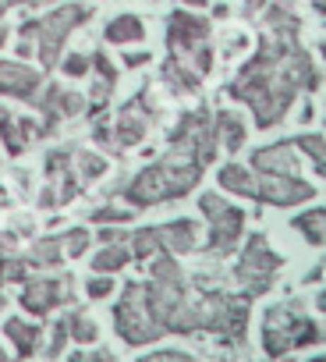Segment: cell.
I'll use <instances>...</instances> for the list:
<instances>
[{
    "mask_svg": "<svg viewBox=\"0 0 326 362\" xmlns=\"http://www.w3.org/2000/svg\"><path fill=\"white\" fill-rule=\"evenodd\" d=\"M89 18H92V8H89V4H64V8L50 11L47 18L25 22V25H22L18 54H22V57L36 54L43 68H54L57 57H61V47H64L68 33L78 29V25H85Z\"/></svg>",
    "mask_w": 326,
    "mask_h": 362,
    "instance_id": "cell-1",
    "label": "cell"
},
{
    "mask_svg": "<svg viewBox=\"0 0 326 362\" xmlns=\"http://www.w3.org/2000/svg\"><path fill=\"white\" fill-rule=\"evenodd\" d=\"M167 43H171V61L195 71L199 78L213 68V50H210V22L188 11H174L167 18Z\"/></svg>",
    "mask_w": 326,
    "mask_h": 362,
    "instance_id": "cell-2",
    "label": "cell"
},
{
    "mask_svg": "<svg viewBox=\"0 0 326 362\" xmlns=\"http://www.w3.org/2000/svg\"><path fill=\"white\" fill-rule=\"evenodd\" d=\"M319 341V327L301 313V305H277L266 313L262 320V344L266 351L277 358L287 348H301V344H315Z\"/></svg>",
    "mask_w": 326,
    "mask_h": 362,
    "instance_id": "cell-3",
    "label": "cell"
},
{
    "mask_svg": "<svg viewBox=\"0 0 326 362\" xmlns=\"http://www.w3.org/2000/svg\"><path fill=\"white\" fill-rule=\"evenodd\" d=\"M277 267H280V256L270 252V245H266L262 235H252L248 238V249H245V256H241V263L234 270V277L245 288V295H259V291L270 288V277H273Z\"/></svg>",
    "mask_w": 326,
    "mask_h": 362,
    "instance_id": "cell-4",
    "label": "cell"
},
{
    "mask_svg": "<svg viewBox=\"0 0 326 362\" xmlns=\"http://www.w3.org/2000/svg\"><path fill=\"white\" fill-rule=\"evenodd\" d=\"M135 256H149V252H163V249H195V224L192 221H174V224H163V228H142L131 238Z\"/></svg>",
    "mask_w": 326,
    "mask_h": 362,
    "instance_id": "cell-5",
    "label": "cell"
},
{
    "mask_svg": "<svg viewBox=\"0 0 326 362\" xmlns=\"http://www.w3.org/2000/svg\"><path fill=\"white\" fill-rule=\"evenodd\" d=\"M203 210L210 214L213 228H210V249L217 256H227L234 245H238V235H241V224H245V214L227 206L220 196H203Z\"/></svg>",
    "mask_w": 326,
    "mask_h": 362,
    "instance_id": "cell-6",
    "label": "cell"
},
{
    "mask_svg": "<svg viewBox=\"0 0 326 362\" xmlns=\"http://www.w3.org/2000/svg\"><path fill=\"white\" fill-rule=\"evenodd\" d=\"M152 117L156 114H152V107H145V89H142L131 103L121 107V117H117V149H128V146L142 142V135H145V128H149Z\"/></svg>",
    "mask_w": 326,
    "mask_h": 362,
    "instance_id": "cell-7",
    "label": "cell"
},
{
    "mask_svg": "<svg viewBox=\"0 0 326 362\" xmlns=\"http://www.w3.org/2000/svg\"><path fill=\"white\" fill-rule=\"evenodd\" d=\"M36 89H40V71L36 68H25V64H18V61H0V93H11V96H22V100H29V96H36Z\"/></svg>",
    "mask_w": 326,
    "mask_h": 362,
    "instance_id": "cell-8",
    "label": "cell"
},
{
    "mask_svg": "<svg viewBox=\"0 0 326 362\" xmlns=\"http://www.w3.org/2000/svg\"><path fill=\"white\" fill-rule=\"evenodd\" d=\"M252 163H255L259 174H294V170H298L294 142L284 139V142H277V146L255 149V153H252Z\"/></svg>",
    "mask_w": 326,
    "mask_h": 362,
    "instance_id": "cell-9",
    "label": "cell"
},
{
    "mask_svg": "<svg viewBox=\"0 0 326 362\" xmlns=\"http://www.w3.org/2000/svg\"><path fill=\"white\" fill-rule=\"evenodd\" d=\"M40 107H43V114H47V128H43V132H50V128H57L64 117H75V114L82 110V96H78V93H68V89H61V86H47V96L40 100Z\"/></svg>",
    "mask_w": 326,
    "mask_h": 362,
    "instance_id": "cell-10",
    "label": "cell"
},
{
    "mask_svg": "<svg viewBox=\"0 0 326 362\" xmlns=\"http://www.w3.org/2000/svg\"><path fill=\"white\" fill-rule=\"evenodd\" d=\"M64 291H71V281H32V284H25V291H22V305H25L29 313H40V316H43L47 309L61 305Z\"/></svg>",
    "mask_w": 326,
    "mask_h": 362,
    "instance_id": "cell-11",
    "label": "cell"
},
{
    "mask_svg": "<svg viewBox=\"0 0 326 362\" xmlns=\"http://www.w3.org/2000/svg\"><path fill=\"white\" fill-rule=\"evenodd\" d=\"M0 135H4V146H8L11 153H22V149L32 142L36 124H32L29 117H11V114L4 110V114H0Z\"/></svg>",
    "mask_w": 326,
    "mask_h": 362,
    "instance_id": "cell-12",
    "label": "cell"
},
{
    "mask_svg": "<svg viewBox=\"0 0 326 362\" xmlns=\"http://www.w3.org/2000/svg\"><path fill=\"white\" fill-rule=\"evenodd\" d=\"M107 40H110V43H142V40H145V25H142V18H135V15H117V18L107 25Z\"/></svg>",
    "mask_w": 326,
    "mask_h": 362,
    "instance_id": "cell-13",
    "label": "cell"
},
{
    "mask_svg": "<svg viewBox=\"0 0 326 362\" xmlns=\"http://www.w3.org/2000/svg\"><path fill=\"white\" fill-rule=\"evenodd\" d=\"M213 128H217V139H224V146H227L231 153L245 142V124H241V121H238V114H231V110H220Z\"/></svg>",
    "mask_w": 326,
    "mask_h": 362,
    "instance_id": "cell-14",
    "label": "cell"
},
{
    "mask_svg": "<svg viewBox=\"0 0 326 362\" xmlns=\"http://www.w3.org/2000/svg\"><path fill=\"white\" fill-rule=\"evenodd\" d=\"M8 337L15 341L18 355H32V351H36V344H40V327L22 323V320H8Z\"/></svg>",
    "mask_w": 326,
    "mask_h": 362,
    "instance_id": "cell-15",
    "label": "cell"
},
{
    "mask_svg": "<svg viewBox=\"0 0 326 362\" xmlns=\"http://www.w3.org/2000/svg\"><path fill=\"white\" fill-rule=\"evenodd\" d=\"M64 327H68V334H71L75 341H82V344L96 341V327L85 320V313H82V309H78V313H71V316H64Z\"/></svg>",
    "mask_w": 326,
    "mask_h": 362,
    "instance_id": "cell-16",
    "label": "cell"
},
{
    "mask_svg": "<svg viewBox=\"0 0 326 362\" xmlns=\"http://www.w3.org/2000/svg\"><path fill=\"white\" fill-rule=\"evenodd\" d=\"M294 228H298V231H305V238H308L312 245H319V242H322V210H312V214L298 217V221H294Z\"/></svg>",
    "mask_w": 326,
    "mask_h": 362,
    "instance_id": "cell-17",
    "label": "cell"
},
{
    "mask_svg": "<svg viewBox=\"0 0 326 362\" xmlns=\"http://www.w3.org/2000/svg\"><path fill=\"white\" fill-rule=\"evenodd\" d=\"M128 259H131V252H124V245H121V249H107V252H99V256L92 259V270H99V274H107V270H121Z\"/></svg>",
    "mask_w": 326,
    "mask_h": 362,
    "instance_id": "cell-18",
    "label": "cell"
},
{
    "mask_svg": "<svg viewBox=\"0 0 326 362\" xmlns=\"http://www.w3.org/2000/svg\"><path fill=\"white\" fill-rule=\"evenodd\" d=\"M294 146H301L308 156H312V167L322 174V135H298V139H291Z\"/></svg>",
    "mask_w": 326,
    "mask_h": 362,
    "instance_id": "cell-19",
    "label": "cell"
},
{
    "mask_svg": "<svg viewBox=\"0 0 326 362\" xmlns=\"http://www.w3.org/2000/svg\"><path fill=\"white\" fill-rule=\"evenodd\" d=\"M61 245H64L68 256H82V249L89 245V235H85V231H71V235L61 238Z\"/></svg>",
    "mask_w": 326,
    "mask_h": 362,
    "instance_id": "cell-20",
    "label": "cell"
},
{
    "mask_svg": "<svg viewBox=\"0 0 326 362\" xmlns=\"http://www.w3.org/2000/svg\"><path fill=\"white\" fill-rule=\"evenodd\" d=\"M64 71H68V75H85V71H89V57H82V54H71V57L64 61Z\"/></svg>",
    "mask_w": 326,
    "mask_h": 362,
    "instance_id": "cell-21",
    "label": "cell"
},
{
    "mask_svg": "<svg viewBox=\"0 0 326 362\" xmlns=\"http://www.w3.org/2000/svg\"><path fill=\"white\" fill-rule=\"evenodd\" d=\"M110 291H114V281H110V277L89 281V295H92V298H103V295H110Z\"/></svg>",
    "mask_w": 326,
    "mask_h": 362,
    "instance_id": "cell-22",
    "label": "cell"
},
{
    "mask_svg": "<svg viewBox=\"0 0 326 362\" xmlns=\"http://www.w3.org/2000/svg\"><path fill=\"white\" fill-rule=\"evenodd\" d=\"M131 214L128 210H114V206H107V210H96L92 214V221H128Z\"/></svg>",
    "mask_w": 326,
    "mask_h": 362,
    "instance_id": "cell-23",
    "label": "cell"
},
{
    "mask_svg": "<svg viewBox=\"0 0 326 362\" xmlns=\"http://www.w3.org/2000/svg\"><path fill=\"white\" fill-rule=\"evenodd\" d=\"M68 362H114V355H107V351H96V355H71Z\"/></svg>",
    "mask_w": 326,
    "mask_h": 362,
    "instance_id": "cell-24",
    "label": "cell"
},
{
    "mask_svg": "<svg viewBox=\"0 0 326 362\" xmlns=\"http://www.w3.org/2000/svg\"><path fill=\"white\" fill-rule=\"evenodd\" d=\"M145 61H149V54H128V57H124L128 68H138V64H145Z\"/></svg>",
    "mask_w": 326,
    "mask_h": 362,
    "instance_id": "cell-25",
    "label": "cell"
},
{
    "mask_svg": "<svg viewBox=\"0 0 326 362\" xmlns=\"http://www.w3.org/2000/svg\"><path fill=\"white\" fill-rule=\"evenodd\" d=\"M262 4H270V0H245V8H248V11H259Z\"/></svg>",
    "mask_w": 326,
    "mask_h": 362,
    "instance_id": "cell-26",
    "label": "cell"
},
{
    "mask_svg": "<svg viewBox=\"0 0 326 362\" xmlns=\"http://www.w3.org/2000/svg\"><path fill=\"white\" fill-rule=\"evenodd\" d=\"M178 4H192V8H203V4H210V0H178Z\"/></svg>",
    "mask_w": 326,
    "mask_h": 362,
    "instance_id": "cell-27",
    "label": "cell"
},
{
    "mask_svg": "<svg viewBox=\"0 0 326 362\" xmlns=\"http://www.w3.org/2000/svg\"><path fill=\"white\" fill-rule=\"evenodd\" d=\"M0 274H4V238H0Z\"/></svg>",
    "mask_w": 326,
    "mask_h": 362,
    "instance_id": "cell-28",
    "label": "cell"
}]
</instances>
